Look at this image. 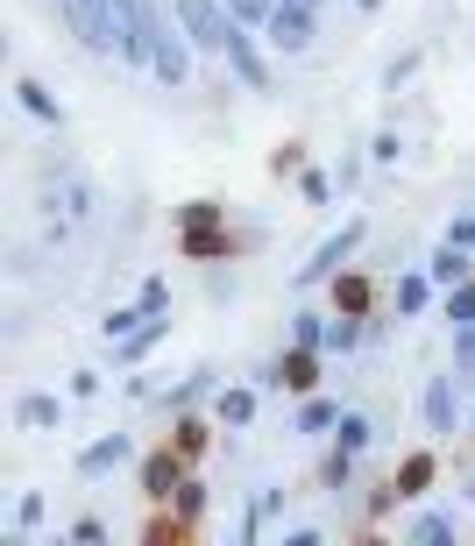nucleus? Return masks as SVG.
Masks as SVG:
<instances>
[{"mask_svg":"<svg viewBox=\"0 0 475 546\" xmlns=\"http://www.w3.org/2000/svg\"><path fill=\"white\" fill-rule=\"evenodd\" d=\"M192 50H199V43L185 36V22H171L156 0H135V64H142V71H156V78L178 93L185 78H192Z\"/></svg>","mask_w":475,"mask_h":546,"instance_id":"obj_1","label":"nucleus"},{"mask_svg":"<svg viewBox=\"0 0 475 546\" xmlns=\"http://www.w3.org/2000/svg\"><path fill=\"white\" fill-rule=\"evenodd\" d=\"M171 15L185 22V36H192L199 50H220V57H227L234 29H242V22L227 15V0H171Z\"/></svg>","mask_w":475,"mask_h":546,"instance_id":"obj_2","label":"nucleus"},{"mask_svg":"<svg viewBox=\"0 0 475 546\" xmlns=\"http://www.w3.org/2000/svg\"><path fill=\"white\" fill-rule=\"evenodd\" d=\"M312 15H320V8H298V0H277V8H270V43L284 50V57H305L312 50Z\"/></svg>","mask_w":475,"mask_h":546,"instance_id":"obj_3","label":"nucleus"},{"mask_svg":"<svg viewBox=\"0 0 475 546\" xmlns=\"http://www.w3.org/2000/svg\"><path fill=\"white\" fill-rule=\"evenodd\" d=\"M64 22H71V36L86 43L93 57H114L107 50V0H64Z\"/></svg>","mask_w":475,"mask_h":546,"instance_id":"obj_4","label":"nucleus"},{"mask_svg":"<svg viewBox=\"0 0 475 546\" xmlns=\"http://www.w3.org/2000/svg\"><path fill=\"white\" fill-rule=\"evenodd\" d=\"M454 419H461V376H433L426 383V426L454 433Z\"/></svg>","mask_w":475,"mask_h":546,"instance_id":"obj_5","label":"nucleus"},{"mask_svg":"<svg viewBox=\"0 0 475 546\" xmlns=\"http://www.w3.org/2000/svg\"><path fill=\"white\" fill-rule=\"evenodd\" d=\"M227 64H234V78H242L249 93H270V64L256 57V43H249V22L234 29V43H227Z\"/></svg>","mask_w":475,"mask_h":546,"instance_id":"obj_6","label":"nucleus"},{"mask_svg":"<svg viewBox=\"0 0 475 546\" xmlns=\"http://www.w3.org/2000/svg\"><path fill=\"white\" fill-rule=\"evenodd\" d=\"M355 242H362V220H355V227H341V234H334V242H327L320 256H312V263L298 270V284H320V277H334V270H341V263L355 256Z\"/></svg>","mask_w":475,"mask_h":546,"instance_id":"obj_7","label":"nucleus"},{"mask_svg":"<svg viewBox=\"0 0 475 546\" xmlns=\"http://www.w3.org/2000/svg\"><path fill=\"white\" fill-rule=\"evenodd\" d=\"M128 461V433H107V440H93L86 454H78V476H107V468H121Z\"/></svg>","mask_w":475,"mask_h":546,"instance_id":"obj_8","label":"nucleus"},{"mask_svg":"<svg viewBox=\"0 0 475 546\" xmlns=\"http://www.w3.org/2000/svg\"><path fill=\"white\" fill-rule=\"evenodd\" d=\"M15 419H22V426H29V433H50V426H57V419H64V405H57V398H50V390H29V398H22V405H15Z\"/></svg>","mask_w":475,"mask_h":546,"instance_id":"obj_9","label":"nucleus"},{"mask_svg":"<svg viewBox=\"0 0 475 546\" xmlns=\"http://www.w3.org/2000/svg\"><path fill=\"white\" fill-rule=\"evenodd\" d=\"M263 383H291V390H312V383H320V376H312V348H298V355H284Z\"/></svg>","mask_w":475,"mask_h":546,"instance_id":"obj_10","label":"nucleus"},{"mask_svg":"<svg viewBox=\"0 0 475 546\" xmlns=\"http://www.w3.org/2000/svg\"><path fill=\"white\" fill-rule=\"evenodd\" d=\"M433 284H447V291L468 284V249H461V242H440V256H433Z\"/></svg>","mask_w":475,"mask_h":546,"instance_id":"obj_11","label":"nucleus"},{"mask_svg":"<svg viewBox=\"0 0 475 546\" xmlns=\"http://www.w3.org/2000/svg\"><path fill=\"white\" fill-rule=\"evenodd\" d=\"M15 93H22V107H29V114H36L43 128H57V121H64V107H57V100H50V93L36 86V78H22V86H15Z\"/></svg>","mask_w":475,"mask_h":546,"instance_id":"obj_12","label":"nucleus"},{"mask_svg":"<svg viewBox=\"0 0 475 546\" xmlns=\"http://www.w3.org/2000/svg\"><path fill=\"white\" fill-rule=\"evenodd\" d=\"M135 320H156V312H149V305H121V312H107V320H100V334H107V341H128Z\"/></svg>","mask_w":475,"mask_h":546,"instance_id":"obj_13","label":"nucleus"},{"mask_svg":"<svg viewBox=\"0 0 475 546\" xmlns=\"http://www.w3.org/2000/svg\"><path fill=\"white\" fill-rule=\"evenodd\" d=\"M334 433H341V447H348V454H362V447L376 440V426H369L362 412H341V419H334Z\"/></svg>","mask_w":475,"mask_h":546,"instance_id":"obj_14","label":"nucleus"},{"mask_svg":"<svg viewBox=\"0 0 475 546\" xmlns=\"http://www.w3.org/2000/svg\"><path fill=\"white\" fill-rule=\"evenodd\" d=\"M220 419L227 426H249L256 419V390H220Z\"/></svg>","mask_w":475,"mask_h":546,"instance_id":"obj_15","label":"nucleus"},{"mask_svg":"<svg viewBox=\"0 0 475 546\" xmlns=\"http://www.w3.org/2000/svg\"><path fill=\"white\" fill-rule=\"evenodd\" d=\"M171 483H178V468H171V454H156V461L142 468V490H149V497H171Z\"/></svg>","mask_w":475,"mask_h":546,"instance_id":"obj_16","label":"nucleus"},{"mask_svg":"<svg viewBox=\"0 0 475 546\" xmlns=\"http://www.w3.org/2000/svg\"><path fill=\"white\" fill-rule=\"evenodd\" d=\"M334 419H341V405H327V398H312V405L298 412V433H327Z\"/></svg>","mask_w":475,"mask_h":546,"instance_id":"obj_17","label":"nucleus"},{"mask_svg":"<svg viewBox=\"0 0 475 546\" xmlns=\"http://www.w3.org/2000/svg\"><path fill=\"white\" fill-rule=\"evenodd\" d=\"M447 320H454V327L475 320V284H454V291H447Z\"/></svg>","mask_w":475,"mask_h":546,"instance_id":"obj_18","label":"nucleus"},{"mask_svg":"<svg viewBox=\"0 0 475 546\" xmlns=\"http://www.w3.org/2000/svg\"><path fill=\"white\" fill-rule=\"evenodd\" d=\"M454 532V518L447 511H426V518H412V539H447Z\"/></svg>","mask_w":475,"mask_h":546,"instance_id":"obj_19","label":"nucleus"},{"mask_svg":"<svg viewBox=\"0 0 475 546\" xmlns=\"http://www.w3.org/2000/svg\"><path fill=\"white\" fill-rule=\"evenodd\" d=\"M270 8H277V0H227L234 22H270Z\"/></svg>","mask_w":475,"mask_h":546,"instance_id":"obj_20","label":"nucleus"},{"mask_svg":"<svg viewBox=\"0 0 475 546\" xmlns=\"http://www.w3.org/2000/svg\"><path fill=\"white\" fill-rule=\"evenodd\" d=\"M291 334H298V348H320V341H327V327H320V312H298V327H291Z\"/></svg>","mask_w":475,"mask_h":546,"instance_id":"obj_21","label":"nucleus"},{"mask_svg":"<svg viewBox=\"0 0 475 546\" xmlns=\"http://www.w3.org/2000/svg\"><path fill=\"white\" fill-rule=\"evenodd\" d=\"M426 305V277H398V312H419Z\"/></svg>","mask_w":475,"mask_h":546,"instance_id":"obj_22","label":"nucleus"},{"mask_svg":"<svg viewBox=\"0 0 475 546\" xmlns=\"http://www.w3.org/2000/svg\"><path fill=\"white\" fill-rule=\"evenodd\" d=\"M426 476H433V461H426V454H412V461H405V497H419V483H426Z\"/></svg>","mask_w":475,"mask_h":546,"instance_id":"obj_23","label":"nucleus"},{"mask_svg":"<svg viewBox=\"0 0 475 546\" xmlns=\"http://www.w3.org/2000/svg\"><path fill=\"white\" fill-rule=\"evenodd\" d=\"M142 305H149V312H164V305H171V284H164V277H149V284H142Z\"/></svg>","mask_w":475,"mask_h":546,"instance_id":"obj_24","label":"nucleus"},{"mask_svg":"<svg viewBox=\"0 0 475 546\" xmlns=\"http://www.w3.org/2000/svg\"><path fill=\"white\" fill-rule=\"evenodd\" d=\"M71 539H78V546H100V539H107V525H100V518H78V525H71Z\"/></svg>","mask_w":475,"mask_h":546,"instance_id":"obj_25","label":"nucleus"},{"mask_svg":"<svg viewBox=\"0 0 475 546\" xmlns=\"http://www.w3.org/2000/svg\"><path fill=\"white\" fill-rule=\"evenodd\" d=\"M320 348H355V320H334V327H327V341H320Z\"/></svg>","mask_w":475,"mask_h":546,"instance_id":"obj_26","label":"nucleus"},{"mask_svg":"<svg viewBox=\"0 0 475 546\" xmlns=\"http://www.w3.org/2000/svg\"><path fill=\"white\" fill-rule=\"evenodd\" d=\"M447 242H461V249H475V213H461V220L447 227Z\"/></svg>","mask_w":475,"mask_h":546,"instance_id":"obj_27","label":"nucleus"},{"mask_svg":"<svg viewBox=\"0 0 475 546\" xmlns=\"http://www.w3.org/2000/svg\"><path fill=\"white\" fill-rule=\"evenodd\" d=\"M454 355H461V369H468V362H475V320H468V327H461V341H454Z\"/></svg>","mask_w":475,"mask_h":546,"instance_id":"obj_28","label":"nucleus"},{"mask_svg":"<svg viewBox=\"0 0 475 546\" xmlns=\"http://www.w3.org/2000/svg\"><path fill=\"white\" fill-rule=\"evenodd\" d=\"M298 8H320V0H298Z\"/></svg>","mask_w":475,"mask_h":546,"instance_id":"obj_29","label":"nucleus"},{"mask_svg":"<svg viewBox=\"0 0 475 546\" xmlns=\"http://www.w3.org/2000/svg\"><path fill=\"white\" fill-rule=\"evenodd\" d=\"M355 8H376V0H355Z\"/></svg>","mask_w":475,"mask_h":546,"instance_id":"obj_30","label":"nucleus"},{"mask_svg":"<svg viewBox=\"0 0 475 546\" xmlns=\"http://www.w3.org/2000/svg\"><path fill=\"white\" fill-rule=\"evenodd\" d=\"M468 497H475V490H468Z\"/></svg>","mask_w":475,"mask_h":546,"instance_id":"obj_31","label":"nucleus"}]
</instances>
